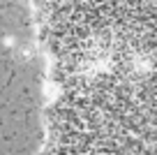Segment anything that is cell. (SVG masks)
<instances>
[{
    "label": "cell",
    "mask_w": 157,
    "mask_h": 155,
    "mask_svg": "<svg viewBox=\"0 0 157 155\" xmlns=\"http://www.w3.org/2000/svg\"><path fill=\"white\" fill-rule=\"evenodd\" d=\"M44 155H157V67L53 79Z\"/></svg>",
    "instance_id": "cell-1"
},
{
    "label": "cell",
    "mask_w": 157,
    "mask_h": 155,
    "mask_svg": "<svg viewBox=\"0 0 157 155\" xmlns=\"http://www.w3.org/2000/svg\"><path fill=\"white\" fill-rule=\"evenodd\" d=\"M37 23L157 60V0H33Z\"/></svg>",
    "instance_id": "cell-2"
}]
</instances>
